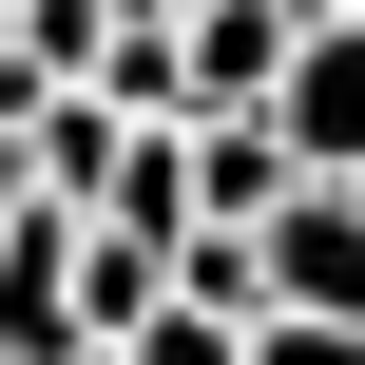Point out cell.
<instances>
[{
  "label": "cell",
  "mask_w": 365,
  "mask_h": 365,
  "mask_svg": "<svg viewBox=\"0 0 365 365\" xmlns=\"http://www.w3.org/2000/svg\"><path fill=\"white\" fill-rule=\"evenodd\" d=\"M115 135H135V115H115L96 77H77V96H38V192H58V212H96V173H115Z\"/></svg>",
  "instance_id": "cell-8"
},
{
  "label": "cell",
  "mask_w": 365,
  "mask_h": 365,
  "mask_svg": "<svg viewBox=\"0 0 365 365\" xmlns=\"http://www.w3.org/2000/svg\"><path fill=\"white\" fill-rule=\"evenodd\" d=\"M77 365H135V346H77Z\"/></svg>",
  "instance_id": "cell-12"
},
{
  "label": "cell",
  "mask_w": 365,
  "mask_h": 365,
  "mask_svg": "<svg viewBox=\"0 0 365 365\" xmlns=\"http://www.w3.org/2000/svg\"><path fill=\"white\" fill-rule=\"evenodd\" d=\"M250 250H269V308L365 327V173H289V192L250 212Z\"/></svg>",
  "instance_id": "cell-1"
},
{
  "label": "cell",
  "mask_w": 365,
  "mask_h": 365,
  "mask_svg": "<svg viewBox=\"0 0 365 365\" xmlns=\"http://www.w3.org/2000/svg\"><path fill=\"white\" fill-rule=\"evenodd\" d=\"M77 212L38 192V212H0V365H77Z\"/></svg>",
  "instance_id": "cell-3"
},
{
  "label": "cell",
  "mask_w": 365,
  "mask_h": 365,
  "mask_svg": "<svg viewBox=\"0 0 365 365\" xmlns=\"http://www.w3.org/2000/svg\"><path fill=\"white\" fill-rule=\"evenodd\" d=\"M154 308H173V231H115V212H77V327H96V346H135Z\"/></svg>",
  "instance_id": "cell-6"
},
{
  "label": "cell",
  "mask_w": 365,
  "mask_h": 365,
  "mask_svg": "<svg viewBox=\"0 0 365 365\" xmlns=\"http://www.w3.org/2000/svg\"><path fill=\"white\" fill-rule=\"evenodd\" d=\"M0 115H19V77H0Z\"/></svg>",
  "instance_id": "cell-13"
},
{
  "label": "cell",
  "mask_w": 365,
  "mask_h": 365,
  "mask_svg": "<svg viewBox=\"0 0 365 365\" xmlns=\"http://www.w3.org/2000/svg\"><path fill=\"white\" fill-rule=\"evenodd\" d=\"M308 19H327V0H192V19H173V115H269Z\"/></svg>",
  "instance_id": "cell-2"
},
{
  "label": "cell",
  "mask_w": 365,
  "mask_h": 365,
  "mask_svg": "<svg viewBox=\"0 0 365 365\" xmlns=\"http://www.w3.org/2000/svg\"><path fill=\"white\" fill-rule=\"evenodd\" d=\"M135 365H250V327H231V308H192V289H173V308H154V327H135Z\"/></svg>",
  "instance_id": "cell-9"
},
{
  "label": "cell",
  "mask_w": 365,
  "mask_h": 365,
  "mask_svg": "<svg viewBox=\"0 0 365 365\" xmlns=\"http://www.w3.org/2000/svg\"><path fill=\"white\" fill-rule=\"evenodd\" d=\"M269 115H289L308 173H365V0H327V19L289 38V96H269Z\"/></svg>",
  "instance_id": "cell-4"
},
{
  "label": "cell",
  "mask_w": 365,
  "mask_h": 365,
  "mask_svg": "<svg viewBox=\"0 0 365 365\" xmlns=\"http://www.w3.org/2000/svg\"><path fill=\"white\" fill-rule=\"evenodd\" d=\"M0 212H38V115H0Z\"/></svg>",
  "instance_id": "cell-11"
},
{
  "label": "cell",
  "mask_w": 365,
  "mask_h": 365,
  "mask_svg": "<svg viewBox=\"0 0 365 365\" xmlns=\"http://www.w3.org/2000/svg\"><path fill=\"white\" fill-rule=\"evenodd\" d=\"M250 365H365V327H327V308H250Z\"/></svg>",
  "instance_id": "cell-10"
},
{
  "label": "cell",
  "mask_w": 365,
  "mask_h": 365,
  "mask_svg": "<svg viewBox=\"0 0 365 365\" xmlns=\"http://www.w3.org/2000/svg\"><path fill=\"white\" fill-rule=\"evenodd\" d=\"M289 173H308V154H289V115H192V231H250Z\"/></svg>",
  "instance_id": "cell-5"
},
{
  "label": "cell",
  "mask_w": 365,
  "mask_h": 365,
  "mask_svg": "<svg viewBox=\"0 0 365 365\" xmlns=\"http://www.w3.org/2000/svg\"><path fill=\"white\" fill-rule=\"evenodd\" d=\"M96 212H115V231H192V115H135L115 173H96Z\"/></svg>",
  "instance_id": "cell-7"
}]
</instances>
